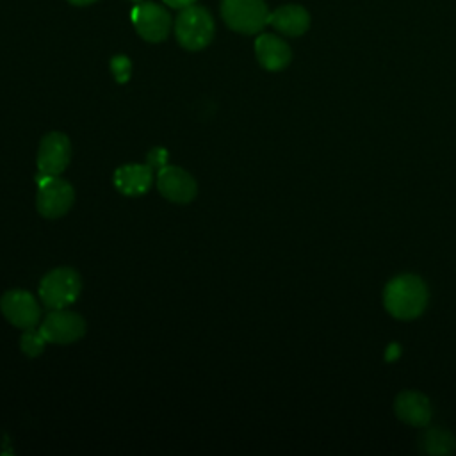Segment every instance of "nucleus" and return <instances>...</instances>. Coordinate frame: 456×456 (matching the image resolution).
<instances>
[{"label":"nucleus","mask_w":456,"mask_h":456,"mask_svg":"<svg viewBox=\"0 0 456 456\" xmlns=\"http://www.w3.org/2000/svg\"><path fill=\"white\" fill-rule=\"evenodd\" d=\"M428 287L417 274H399L383 289L385 310L399 321L417 319L428 306Z\"/></svg>","instance_id":"obj_1"},{"label":"nucleus","mask_w":456,"mask_h":456,"mask_svg":"<svg viewBox=\"0 0 456 456\" xmlns=\"http://www.w3.org/2000/svg\"><path fill=\"white\" fill-rule=\"evenodd\" d=\"M214 20L210 12L200 5L180 9L175 20V36L178 43L191 52L203 50L214 37Z\"/></svg>","instance_id":"obj_2"},{"label":"nucleus","mask_w":456,"mask_h":456,"mask_svg":"<svg viewBox=\"0 0 456 456\" xmlns=\"http://www.w3.org/2000/svg\"><path fill=\"white\" fill-rule=\"evenodd\" d=\"M82 280L71 267H55L39 281V299L48 310L66 308L80 296Z\"/></svg>","instance_id":"obj_3"},{"label":"nucleus","mask_w":456,"mask_h":456,"mask_svg":"<svg viewBox=\"0 0 456 456\" xmlns=\"http://www.w3.org/2000/svg\"><path fill=\"white\" fill-rule=\"evenodd\" d=\"M36 208L46 219H57L68 214L75 201V189L68 180L39 173Z\"/></svg>","instance_id":"obj_4"},{"label":"nucleus","mask_w":456,"mask_h":456,"mask_svg":"<svg viewBox=\"0 0 456 456\" xmlns=\"http://www.w3.org/2000/svg\"><path fill=\"white\" fill-rule=\"evenodd\" d=\"M269 14L264 0H221L224 23L240 34H258L269 23Z\"/></svg>","instance_id":"obj_5"},{"label":"nucleus","mask_w":456,"mask_h":456,"mask_svg":"<svg viewBox=\"0 0 456 456\" xmlns=\"http://www.w3.org/2000/svg\"><path fill=\"white\" fill-rule=\"evenodd\" d=\"M46 342L50 344H71L84 337L86 321L77 312L66 308L50 310L39 326Z\"/></svg>","instance_id":"obj_6"},{"label":"nucleus","mask_w":456,"mask_h":456,"mask_svg":"<svg viewBox=\"0 0 456 456\" xmlns=\"http://www.w3.org/2000/svg\"><path fill=\"white\" fill-rule=\"evenodd\" d=\"M0 310L12 326L21 330L36 326L41 319L39 303L28 290L23 289L7 290L0 297Z\"/></svg>","instance_id":"obj_7"},{"label":"nucleus","mask_w":456,"mask_h":456,"mask_svg":"<svg viewBox=\"0 0 456 456\" xmlns=\"http://www.w3.org/2000/svg\"><path fill=\"white\" fill-rule=\"evenodd\" d=\"M132 23L137 34L150 43H159L167 37L171 30V16L169 12L153 2L137 4L132 11Z\"/></svg>","instance_id":"obj_8"},{"label":"nucleus","mask_w":456,"mask_h":456,"mask_svg":"<svg viewBox=\"0 0 456 456\" xmlns=\"http://www.w3.org/2000/svg\"><path fill=\"white\" fill-rule=\"evenodd\" d=\"M71 160V142L62 132H48L37 148V171L59 176Z\"/></svg>","instance_id":"obj_9"},{"label":"nucleus","mask_w":456,"mask_h":456,"mask_svg":"<svg viewBox=\"0 0 456 456\" xmlns=\"http://www.w3.org/2000/svg\"><path fill=\"white\" fill-rule=\"evenodd\" d=\"M157 189L166 200L180 205L191 203L198 194L194 176L178 166H164L157 171Z\"/></svg>","instance_id":"obj_10"},{"label":"nucleus","mask_w":456,"mask_h":456,"mask_svg":"<svg viewBox=\"0 0 456 456\" xmlns=\"http://www.w3.org/2000/svg\"><path fill=\"white\" fill-rule=\"evenodd\" d=\"M395 417L413 428H424L429 424L433 408L429 399L417 390H403L394 399Z\"/></svg>","instance_id":"obj_11"},{"label":"nucleus","mask_w":456,"mask_h":456,"mask_svg":"<svg viewBox=\"0 0 456 456\" xmlns=\"http://www.w3.org/2000/svg\"><path fill=\"white\" fill-rule=\"evenodd\" d=\"M114 187L125 196H142L153 183V169L148 164H125L114 171Z\"/></svg>","instance_id":"obj_12"},{"label":"nucleus","mask_w":456,"mask_h":456,"mask_svg":"<svg viewBox=\"0 0 456 456\" xmlns=\"http://www.w3.org/2000/svg\"><path fill=\"white\" fill-rule=\"evenodd\" d=\"M255 55L260 66L267 71H280L292 59L290 46L274 34H260L255 41Z\"/></svg>","instance_id":"obj_13"},{"label":"nucleus","mask_w":456,"mask_h":456,"mask_svg":"<svg viewBox=\"0 0 456 456\" xmlns=\"http://www.w3.org/2000/svg\"><path fill=\"white\" fill-rule=\"evenodd\" d=\"M269 25H273L283 36H301L310 27V14L301 5H281L269 14Z\"/></svg>","instance_id":"obj_14"},{"label":"nucleus","mask_w":456,"mask_h":456,"mask_svg":"<svg viewBox=\"0 0 456 456\" xmlns=\"http://www.w3.org/2000/svg\"><path fill=\"white\" fill-rule=\"evenodd\" d=\"M419 447L426 454L435 456H445L454 452L456 449V438L452 433L442 428H428L419 436Z\"/></svg>","instance_id":"obj_15"},{"label":"nucleus","mask_w":456,"mask_h":456,"mask_svg":"<svg viewBox=\"0 0 456 456\" xmlns=\"http://www.w3.org/2000/svg\"><path fill=\"white\" fill-rule=\"evenodd\" d=\"M45 346H46V338L39 328L36 330V326H32V328L23 330L21 338H20V347L28 358L39 356L45 351Z\"/></svg>","instance_id":"obj_16"},{"label":"nucleus","mask_w":456,"mask_h":456,"mask_svg":"<svg viewBox=\"0 0 456 456\" xmlns=\"http://www.w3.org/2000/svg\"><path fill=\"white\" fill-rule=\"evenodd\" d=\"M110 71L116 78L118 84H125L128 82L130 75H132V62L126 55H114L110 59Z\"/></svg>","instance_id":"obj_17"},{"label":"nucleus","mask_w":456,"mask_h":456,"mask_svg":"<svg viewBox=\"0 0 456 456\" xmlns=\"http://www.w3.org/2000/svg\"><path fill=\"white\" fill-rule=\"evenodd\" d=\"M167 160H169V153H167V150L162 148V146L151 148V150L148 151V155H146V164H148L151 169H157V171H159L160 167L167 166Z\"/></svg>","instance_id":"obj_18"},{"label":"nucleus","mask_w":456,"mask_h":456,"mask_svg":"<svg viewBox=\"0 0 456 456\" xmlns=\"http://www.w3.org/2000/svg\"><path fill=\"white\" fill-rule=\"evenodd\" d=\"M167 7H173V9H183V7H189L192 5L196 0H162Z\"/></svg>","instance_id":"obj_19"},{"label":"nucleus","mask_w":456,"mask_h":456,"mask_svg":"<svg viewBox=\"0 0 456 456\" xmlns=\"http://www.w3.org/2000/svg\"><path fill=\"white\" fill-rule=\"evenodd\" d=\"M68 2L73 4V5H89V4H93L96 0H68Z\"/></svg>","instance_id":"obj_20"},{"label":"nucleus","mask_w":456,"mask_h":456,"mask_svg":"<svg viewBox=\"0 0 456 456\" xmlns=\"http://www.w3.org/2000/svg\"><path fill=\"white\" fill-rule=\"evenodd\" d=\"M132 2H135V4H137V2H141V0H132Z\"/></svg>","instance_id":"obj_21"}]
</instances>
